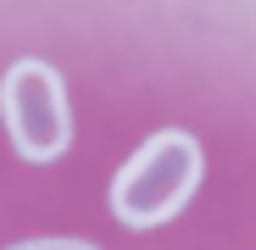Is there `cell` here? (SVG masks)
Segmentation results:
<instances>
[{"label": "cell", "instance_id": "3957f363", "mask_svg": "<svg viewBox=\"0 0 256 250\" xmlns=\"http://www.w3.org/2000/svg\"><path fill=\"white\" fill-rule=\"evenodd\" d=\"M12 250H100V245H90V239H22Z\"/></svg>", "mask_w": 256, "mask_h": 250}, {"label": "cell", "instance_id": "6da1fadb", "mask_svg": "<svg viewBox=\"0 0 256 250\" xmlns=\"http://www.w3.org/2000/svg\"><path fill=\"white\" fill-rule=\"evenodd\" d=\"M200 173H206V156H200L195 134L162 128L117 167L112 217L122 228H162L167 217H178L190 206V195L200 189Z\"/></svg>", "mask_w": 256, "mask_h": 250}, {"label": "cell", "instance_id": "7a4b0ae2", "mask_svg": "<svg viewBox=\"0 0 256 250\" xmlns=\"http://www.w3.org/2000/svg\"><path fill=\"white\" fill-rule=\"evenodd\" d=\"M0 111H6V139L22 161L45 167L62 161L72 145V106H67V83L50 61L22 56L6 67L0 83Z\"/></svg>", "mask_w": 256, "mask_h": 250}]
</instances>
